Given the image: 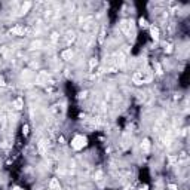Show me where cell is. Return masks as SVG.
I'll list each match as a JSON object with an SVG mask.
<instances>
[{"label":"cell","instance_id":"5","mask_svg":"<svg viewBox=\"0 0 190 190\" xmlns=\"http://www.w3.org/2000/svg\"><path fill=\"white\" fill-rule=\"evenodd\" d=\"M30 7H31V3H30V2H25V3L22 5V9H21V12H22V13H25V12H27V11L30 9Z\"/></svg>","mask_w":190,"mask_h":190},{"label":"cell","instance_id":"7","mask_svg":"<svg viewBox=\"0 0 190 190\" xmlns=\"http://www.w3.org/2000/svg\"><path fill=\"white\" fill-rule=\"evenodd\" d=\"M12 31H13V33H16V34H24V31H25V30H24V28H21V27H16V28H13Z\"/></svg>","mask_w":190,"mask_h":190},{"label":"cell","instance_id":"11","mask_svg":"<svg viewBox=\"0 0 190 190\" xmlns=\"http://www.w3.org/2000/svg\"><path fill=\"white\" fill-rule=\"evenodd\" d=\"M168 189H169V190H177V186H175V184H169Z\"/></svg>","mask_w":190,"mask_h":190},{"label":"cell","instance_id":"4","mask_svg":"<svg viewBox=\"0 0 190 190\" xmlns=\"http://www.w3.org/2000/svg\"><path fill=\"white\" fill-rule=\"evenodd\" d=\"M49 190H59V181H58V178H52V180H51Z\"/></svg>","mask_w":190,"mask_h":190},{"label":"cell","instance_id":"8","mask_svg":"<svg viewBox=\"0 0 190 190\" xmlns=\"http://www.w3.org/2000/svg\"><path fill=\"white\" fill-rule=\"evenodd\" d=\"M21 106H22V100L18 98V100L15 101V107H16V108H21Z\"/></svg>","mask_w":190,"mask_h":190},{"label":"cell","instance_id":"6","mask_svg":"<svg viewBox=\"0 0 190 190\" xmlns=\"http://www.w3.org/2000/svg\"><path fill=\"white\" fill-rule=\"evenodd\" d=\"M141 147L144 149V152H149V149H150V143H149V140H144V143H143Z\"/></svg>","mask_w":190,"mask_h":190},{"label":"cell","instance_id":"10","mask_svg":"<svg viewBox=\"0 0 190 190\" xmlns=\"http://www.w3.org/2000/svg\"><path fill=\"white\" fill-rule=\"evenodd\" d=\"M22 132H24L25 135L28 134V126H27V125H24V126H22Z\"/></svg>","mask_w":190,"mask_h":190},{"label":"cell","instance_id":"9","mask_svg":"<svg viewBox=\"0 0 190 190\" xmlns=\"http://www.w3.org/2000/svg\"><path fill=\"white\" fill-rule=\"evenodd\" d=\"M140 27H147V21L144 18H140Z\"/></svg>","mask_w":190,"mask_h":190},{"label":"cell","instance_id":"1","mask_svg":"<svg viewBox=\"0 0 190 190\" xmlns=\"http://www.w3.org/2000/svg\"><path fill=\"white\" fill-rule=\"evenodd\" d=\"M86 144H88V138H86L85 135H82V134L74 135L71 138V141H70V146H71L73 150H82Z\"/></svg>","mask_w":190,"mask_h":190},{"label":"cell","instance_id":"3","mask_svg":"<svg viewBox=\"0 0 190 190\" xmlns=\"http://www.w3.org/2000/svg\"><path fill=\"white\" fill-rule=\"evenodd\" d=\"M71 57H73V51L71 49H65V51H63V52H61V58L65 59V61L71 59Z\"/></svg>","mask_w":190,"mask_h":190},{"label":"cell","instance_id":"12","mask_svg":"<svg viewBox=\"0 0 190 190\" xmlns=\"http://www.w3.org/2000/svg\"><path fill=\"white\" fill-rule=\"evenodd\" d=\"M141 190H149V186H147V184H144V186L141 187Z\"/></svg>","mask_w":190,"mask_h":190},{"label":"cell","instance_id":"2","mask_svg":"<svg viewBox=\"0 0 190 190\" xmlns=\"http://www.w3.org/2000/svg\"><path fill=\"white\" fill-rule=\"evenodd\" d=\"M150 36H152V39H153L154 42H158L159 37H160V31H159V28H158V27H154V25H152V27H150Z\"/></svg>","mask_w":190,"mask_h":190}]
</instances>
